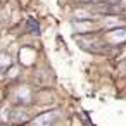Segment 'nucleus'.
Here are the masks:
<instances>
[{
    "label": "nucleus",
    "instance_id": "f257e3e1",
    "mask_svg": "<svg viewBox=\"0 0 126 126\" xmlns=\"http://www.w3.org/2000/svg\"><path fill=\"white\" fill-rule=\"evenodd\" d=\"M9 119H11V123H14V124L24 123V121H28V110H26V109H23V107H16V109H12V110H11Z\"/></svg>",
    "mask_w": 126,
    "mask_h": 126
},
{
    "label": "nucleus",
    "instance_id": "20e7f679",
    "mask_svg": "<svg viewBox=\"0 0 126 126\" xmlns=\"http://www.w3.org/2000/svg\"><path fill=\"white\" fill-rule=\"evenodd\" d=\"M54 119H55V112H45V114L35 117L31 126H50Z\"/></svg>",
    "mask_w": 126,
    "mask_h": 126
},
{
    "label": "nucleus",
    "instance_id": "0eeeda50",
    "mask_svg": "<svg viewBox=\"0 0 126 126\" xmlns=\"http://www.w3.org/2000/svg\"><path fill=\"white\" fill-rule=\"evenodd\" d=\"M30 26L33 28V31H38V24H36L35 21H31V19H30Z\"/></svg>",
    "mask_w": 126,
    "mask_h": 126
},
{
    "label": "nucleus",
    "instance_id": "423d86ee",
    "mask_svg": "<svg viewBox=\"0 0 126 126\" xmlns=\"http://www.w3.org/2000/svg\"><path fill=\"white\" fill-rule=\"evenodd\" d=\"M11 62H12V61H11V57H9V55H0V67H2V69H4V67H7Z\"/></svg>",
    "mask_w": 126,
    "mask_h": 126
},
{
    "label": "nucleus",
    "instance_id": "f03ea898",
    "mask_svg": "<svg viewBox=\"0 0 126 126\" xmlns=\"http://www.w3.org/2000/svg\"><path fill=\"white\" fill-rule=\"evenodd\" d=\"M14 100L19 102V104H30L31 102V92L26 86H19L14 92Z\"/></svg>",
    "mask_w": 126,
    "mask_h": 126
},
{
    "label": "nucleus",
    "instance_id": "6e6552de",
    "mask_svg": "<svg viewBox=\"0 0 126 126\" xmlns=\"http://www.w3.org/2000/svg\"><path fill=\"white\" fill-rule=\"evenodd\" d=\"M123 2H124V7H126V0H123Z\"/></svg>",
    "mask_w": 126,
    "mask_h": 126
},
{
    "label": "nucleus",
    "instance_id": "39448f33",
    "mask_svg": "<svg viewBox=\"0 0 126 126\" xmlns=\"http://www.w3.org/2000/svg\"><path fill=\"white\" fill-rule=\"evenodd\" d=\"M74 28L78 31H90V30H93V24L92 23H74Z\"/></svg>",
    "mask_w": 126,
    "mask_h": 126
},
{
    "label": "nucleus",
    "instance_id": "7ed1b4c3",
    "mask_svg": "<svg viewBox=\"0 0 126 126\" xmlns=\"http://www.w3.org/2000/svg\"><path fill=\"white\" fill-rule=\"evenodd\" d=\"M107 40L110 43H123V42H126V30L124 28L112 30L110 33H107Z\"/></svg>",
    "mask_w": 126,
    "mask_h": 126
}]
</instances>
